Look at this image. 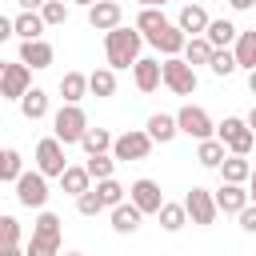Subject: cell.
<instances>
[{"mask_svg": "<svg viewBox=\"0 0 256 256\" xmlns=\"http://www.w3.org/2000/svg\"><path fill=\"white\" fill-rule=\"evenodd\" d=\"M140 48H144V36H140L136 28L116 24V28L104 32V56H108V68H112V72L132 68V60L140 56Z\"/></svg>", "mask_w": 256, "mask_h": 256, "instance_id": "6da1fadb", "label": "cell"}, {"mask_svg": "<svg viewBox=\"0 0 256 256\" xmlns=\"http://www.w3.org/2000/svg\"><path fill=\"white\" fill-rule=\"evenodd\" d=\"M60 216L40 208L36 224H32V240L24 244V256H60Z\"/></svg>", "mask_w": 256, "mask_h": 256, "instance_id": "7a4b0ae2", "label": "cell"}, {"mask_svg": "<svg viewBox=\"0 0 256 256\" xmlns=\"http://www.w3.org/2000/svg\"><path fill=\"white\" fill-rule=\"evenodd\" d=\"M212 136L224 144V152H232V156H248L252 152V128L244 124V116H224L220 124H212Z\"/></svg>", "mask_w": 256, "mask_h": 256, "instance_id": "3957f363", "label": "cell"}, {"mask_svg": "<svg viewBox=\"0 0 256 256\" xmlns=\"http://www.w3.org/2000/svg\"><path fill=\"white\" fill-rule=\"evenodd\" d=\"M160 84L172 88L176 96H192L196 92V68L184 64L180 56H164L160 60Z\"/></svg>", "mask_w": 256, "mask_h": 256, "instance_id": "277c9868", "label": "cell"}, {"mask_svg": "<svg viewBox=\"0 0 256 256\" xmlns=\"http://www.w3.org/2000/svg\"><path fill=\"white\" fill-rule=\"evenodd\" d=\"M84 128H88V116H84L80 104H60V108H56V116H52V136H56L64 148L76 144Z\"/></svg>", "mask_w": 256, "mask_h": 256, "instance_id": "5b68a950", "label": "cell"}, {"mask_svg": "<svg viewBox=\"0 0 256 256\" xmlns=\"http://www.w3.org/2000/svg\"><path fill=\"white\" fill-rule=\"evenodd\" d=\"M112 160L120 164V160H144L148 152H152V140H148V132L144 128H128V132H120V136H112Z\"/></svg>", "mask_w": 256, "mask_h": 256, "instance_id": "8992f818", "label": "cell"}, {"mask_svg": "<svg viewBox=\"0 0 256 256\" xmlns=\"http://www.w3.org/2000/svg\"><path fill=\"white\" fill-rule=\"evenodd\" d=\"M12 184H16V200H20L24 208H36V212H40V208L48 204V196H52V192H48V176H40L36 168H32V172H20Z\"/></svg>", "mask_w": 256, "mask_h": 256, "instance_id": "52a82bcc", "label": "cell"}, {"mask_svg": "<svg viewBox=\"0 0 256 256\" xmlns=\"http://www.w3.org/2000/svg\"><path fill=\"white\" fill-rule=\"evenodd\" d=\"M184 204V216L192 220V224H200V228H208V224H216V204H212V192L208 188H200V184H192L188 188V196L180 200Z\"/></svg>", "mask_w": 256, "mask_h": 256, "instance_id": "ba28073f", "label": "cell"}, {"mask_svg": "<svg viewBox=\"0 0 256 256\" xmlns=\"http://www.w3.org/2000/svg\"><path fill=\"white\" fill-rule=\"evenodd\" d=\"M124 192H128V204H136V212H140V216H156V208L164 204L160 184H156V180H148V176L132 180V188H124Z\"/></svg>", "mask_w": 256, "mask_h": 256, "instance_id": "9c48e42d", "label": "cell"}, {"mask_svg": "<svg viewBox=\"0 0 256 256\" xmlns=\"http://www.w3.org/2000/svg\"><path fill=\"white\" fill-rule=\"evenodd\" d=\"M176 132H184V136H192V140H208V136H212V116H208L200 104H184V108L176 112Z\"/></svg>", "mask_w": 256, "mask_h": 256, "instance_id": "30bf717a", "label": "cell"}, {"mask_svg": "<svg viewBox=\"0 0 256 256\" xmlns=\"http://www.w3.org/2000/svg\"><path fill=\"white\" fill-rule=\"evenodd\" d=\"M64 144L56 140V136H44L40 144H36V172L40 176H60L64 172Z\"/></svg>", "mask_w": 256, "mask_h": 256, "instance_id": "8fae6325", "label": "cell"}, {"mask_svg": "<svg viewBox=\"0 0 256 256\" xmlns=\"http://www.w3.org/2000/svg\"><path fill=\"white\" fill-rule=\"evenodd\" d=\"M28 88H32V68H24L20 60H16V64H4V76H0V96H4V100H20Z\"/></svg>", "mask_w": 256, "mask_h": 256, "instance_id": "7c38bea8", "label": "cell"}, {"mask_svg": "<svg viewBox=\"0 0 256 256\" xmlns=\"http://www.w3.org/2000/svg\"><path fill=\"white\" fill-rule=\"evenodd\" d=\"M212 204H216V212L232 216V212H240L244 204H252V192H248L244 184H224V180H220V188L212 192Z\"/></svg>", "mask_w": 256, "mask_h": 256, "instance_id": "4fadbf2b", "label": "cell"}, {"mask_svg": "<svg viewBox=\"0 0 256 256\" xmlns=\"http://www.w3.org/2000/svg\"><path fill=\"white\" fill-rule=\"evenodd\" d=\"M120 16H124V8H120L116 0H96V4H88V24H92L96 32L116 28V24H120Z\"/></svg>", "mask_w": 256, "mask_h": 256, "instance_id": "5bb4252c", "label": "cell"}, {"mask_svg": "<svg viewBox=\"0 0 256 256\" xmlns=\"http://www.w3.org/2000/svg\"><path fill=\"white\" fill-rule=\"evenodd\" d=\"M132 84H136L140 92H156V88H160V60L136 56V60H132Z\"/></svg>", "mask_w": 256, "mask_h": 256, "instance_id": "9a60e30c", "label": "cell"}, {"mask_svg": "<svg viewBox=\"0 0 256 256\" xmlns=\"http://www.w3.org/2000/svg\"><path fill=\"white\" fill-rule=\"evenodd\" d=\"M52 60H56V52L48 40H20V64L24 68H48Z\"/></svg>", "mask_w": 256, "mask_h": 256, "instance_id": "2e32d148", "label": "cell"}, {"mask_svg": "<svg viewBox=\"0 0 256 256\" xmlns=\"http://www.w3.org/2000/svg\"><path fill=\"white\" fill-rule=\"evenodd\" d=\"M232 60H236V68H256V28H248V32H236V40H232Z\"/></svg>", "mask_w": 256, "mask_h": 256, "instance_id": "e0dca14e", "label": "cell"}, {"mask_svg": "<svg viewBox=\"0 0 256 256\" xmlns=\"http://www.w3.org/2000/svg\"><path fill=\"white\" fill-rule=\"evenodd\" d=\"M144 132H148L152 144H168V140L180 136V132H176V116H168V112H152L148 124H144Z\"/></svg>", "mask_w": 256, "mask_h": 256, "instance_id": "ac0fdd59", "label": "cell"}, {"mask_svg": "<svg viewBox=\"0 0 256 256\" xmlns=\"http://www.w3.org/2000/svg\"><path fill=\"white\" fill-rule=\"evenodd\" d=\"M216 168H220V180H224V184H248V176H252L248 156H232V152H224V160H220Z\"/></svg>", "mask_w": 256, "mask_h": 256, "instance_id": "d6986e66", "label": "cell"}, {"mask_svg": "<svg viewBox=\"0 0 256 256\" xmlns=\"http://www.w3.org/2000/svg\"><path fill=\"white\" fill-rule=\"evenodd\" d=\"M112 212V232H120V236H132L136 228H140V212H136V204H128V200H120V204H112L108 208Z\"/></svg>", "mask_w": 256, "mask_h": 256, "instance_id": "ffe728a7", "label": "cell"}, {"mask_svg": "<svg viewBox=\"0 0 256 256\" xmlns=\"http://www.w3.org/2000/svg\"><path fill=\"white\" fill-rule=\"evenodd\" d=\"M176 28H180L184 36H200V32L208 28V12H204L200 4H184V8L176 12Z\"/></svg>", "mask_w": 256, "mask_h": 256, "instance_id": "44dd1931", "label": "cell"}, {"mask_svg": "<svg viewBox=\"0 0 256 256\" xmlns=\"http://www.w3.org/2000/svg\"><path fill=\"white\" fill-rule=\"evenodd\" d=\"M184 40H188V36H184V32H180L176 24H164V28H160V32H156V36H152L148 44H152V48H156L160 56H180Z\"/></svg>", "mask_w": 256, "mask_h": 256, "instance_id": "7402d4cb", "label": "cell"}, {"mask_svg": "<svg viewBox=\"0 0 256 256\" xmlns=\"http://www.w3.org/2000/svg\"><path fill=\"white\" fill-rule=\"evenodd\" d=\"M16 104H20V116H24V120H32V124L48 116V92H44V88H28Z\"/></svg>", "mask_w": 256, "mask_h": 256, "instance_id": "603a6c76", "label": "cell"}, {"mask_svg": "<svg viewBox=\"0 0 256 256\" xmlns=\"http://www.w3.org/2000/svg\"><path fill=\"white\" fill-rule=\"evenodd\" d=\"M236 32H240V28H236L232 20H208V28H204L200 36H204L212 48H228V44L236 40Z\"/></svg>", "mask_w": 256, "mask_h": 256, "instance_id": "cb8c5ba5", "label": "cell"}, {"mask_svg": "<svg viewBox=\"0 0 256 256\" xmlns=\"http://www.w3.org/2000/svg\"><path fill=\"white\" fill-rule=\"evenodd\" d=\"M60 96H64V104H80L88 96V76L84 72H64L60 76Z\"/></svg>", "mask_w": 256, "mask_h": 256, "instance_id": "d4e9b609", "label": "cell"}, {"mask_svg": "<svg viewBox=\"0 0 256 256\" xmlns=\"http://www.w3.org/2000/svg\"><path fill=\"white\" fill-rule=\"evenodd\" d=\"M56 180H60V188H64L68 196H80L84 188H92V180H88L84 164H64V172H60Z\"/></svg>", "mask_w": 256, "mask_h": 256, "instance_id": "484cf974", "label": "cell"}, {"mask_svg": "<svg viewBox=\"0 0 256 256\" xmlns=\"http://www.w3.org/2000/svg\"><path fill=\"white\" fill-rule=\"evenodd\" d=\"M40 32H44L40 12H20V16L12 20V36H20V40H40Z\"/></svg>", "mask_w": 256, "mask_h": 256, "instance_id": "4316f807", "label": "cell"}, {"mask_svg": "<svg viewBox=\"0 0 256 256\" xmlns=\"http://www.w3.org/2000/svg\"><path fill=\"white\" fill-rule=\"evenodd\" d=\"M164 24H168L164 8H140V16H136V32H140L144 40H152V36H156Z\"/></svg>", "mask_w": 256, "mask_h": 256, "instance_id": "83f0119b", "label": "cell"}, {"mask_svg": "<svg viewBox=\"0 0 256 256\" xmlns=\"http://www.w3.org/2000/svg\"><path fill=\"white\" fill-rule=\"evenodd\" d=\"M208 56H212V44H208L204 36H188L184 48H180V60L192 64V68H196V64H208Z\"/></svg>", "mask_w": 256, "mask_h": 256, "instance_id": "f1b7e54d", "label": "cell"}, {"mask_svg": "<svg viewBox=\"0 0 256 256\" xmlns=\"http://www.w3.org/2000/svg\"><path fill=\"white\" fill-rule=\"evenodd\" d=\"M88 92H92L96 100H108V96L116 92V72H112V68H96V72H88Z\"/></svg>", "mask_w": 256, "mask_h": 256, "instance_id": "f546056e", "label": "cell"}, {"mask_svg": "<svg viewBox=\"0 0 256 256\" xmlns=\"http://www.w3.org/2000/svg\"><path fill=\"white\" fill-rule=\"evenodd\" d=\"M76 144H80L88 156H92V152H108V148H112V132H108V128H84Z\"/></svg>", "mask_w": 256, "mask_h": 256, "instance_id": "4dcf8cb0", "label": "cell"}, {"mask_svg": "<svg viewBox=\"0 0 256 256\" xmlns=\"http://www.w3.org/2000/svg\"><path fill=\"white\" fill-rule=\"evenodd\" d=\"M84 172H88V180H108V176H116V160H112V152H92L88 164H84Z\"/></svg>", "mask_w": 256, "mask_h": 256, "instance_id": "1f68e13d", "label": "cell"}, {"mask_svg": "<svg viewBox=\"0 0 256 256\" xmlns=\"http://www.w3.org/2000/svg\"><path fill=\"white\" fill-rule=\"evenodd\" d=\"M156 216H160V228H164V232H180V228L188 224L184 204H172V200H164V204L156 208Z\"/></svg>", "mask_w": 256, "mask_h": 256, "instance_id": "d6a6232c", "label": "cell"}, {"mask_svg": "<svg viewBox=\"0 0 256 256\" xmlns=\"http://www.w3.org/2000/svg\"><path fill=\"white\" fill-rule=\"evenodd\" d=\"M96 200H100V208H112V204H120L124 200V184L116 180V176H108V180H96Z\"/></svg>", "mask_w": 256, "mask_h": 256, "instance_id": "836d02e7", "label": "cell"}, {"mask_svg": "<svg viewBox=\"0 0 256 256\" xmlns=\"http://www.w3.org/2000/svg\"><path fill=\"white\" fill-rule=\"evenodd\" d=\"M24 172V156L16 148H0V184H12Z\"/></svg>", "mask_w": 256, "mask_h": 256, "instance_id": "e575fe53", "label": "cell"}, {"mask_svg": "<svg viewBox=\"0 0 256 256\" xmlns=\"http://www.w3.org/2000/svg\"><path fill=\"white\" fill-rule=\"evenodd\" d=\"M196 160H200L204 168H216V164L224 160V144H220L216 136H208V140H196Z\"/></svg>", "mask_w": 256, "mask_h": 256, "instance_id": "d590c367", "label": "cell"}, {"mask_svg": "<svg viewBox=\"0 0 256 256\" xmlns=\"http://www.w3.org/2000/svg\"><path fill=\"white\" fill-rule=\"evenodd\" d=\"M208 68H212V76H232V72H236V60H232V52H228V48H212Z\"/></svg>", "mask_w": 256, "mask_h": 256, "instance_id": "8d00e7d4", "label": "cell"}, {"mask_svg": "<svg viewBox=\"0 0 256 256\" xmlns=\"http://www.w3.org/2000/svg\"><path fill=\"white\" fill-rule=\"evenodd\" d=\"M36 12H40V20H44V28H48V24H64V20H68V4H64V0H44Z\"/></svg>", "mask_w": 256, "mask_h": 256, "instance_id": "74e56055", "label": "cell"}, {"mask_svg": "<svg viewBox=\"0 0 256 256\" xmlns=\"http://www.w3.org/2000/svg\"><path fill=\"white\" fill-rule=\"evenodd\" d=\"M20 244V220L16 216H0V248Z\"/></svg>", "mask_w": 256, "mask_h": 256, "instance_id": "f35d334b", "label": "cell"}, {"mask_svg": "<svg viewBox=\"0 0 256 256\" xmlns=\"http://www.w3.org/2000/svg\"><path fill=\"white\" fill-rule=\"evenodd\" d=\"M76 212H80V216H100V212H104V208H100V200H96V192H92V188H84V192H80V196H76Z\"/></svg>", "mask_w": 256, "mask_h": 256, "instance_id": "ab89813d", "label": "cell"}, {"mask_svg": "<svg viewBox=\"0 0 256 256\" xmlns=\"http://www.w3.org/2000/svg\"><path fill=\"white\" fill-rule=\"evenodd\" d=\"M236 216H240V228H244V232H256V208H252V204H244Z\"/></svg>", "mask_w": 256, "mask_h": 256, "instance_id": "60d3db41", "label": "cell"}, {"mask_svg": "<svg viewBox=\"0 0 256 256\" xmlns=\"http://www.w3.org/2000/svg\"><path fill=\"white\" fill-rule=\"evenodd\" d=\"M4 40H12V20H8V16H0V44H4Z\"/></svg>", "mask_w": 256, "mask_h": 256, "instance_id": "b9f144b4", "label": "cell"}, {"mask_svg": "<svg viewBox=\"0 0 256 256\" xmlns=\"http://www.w3.org/2000/svg\"><path fill=\"white\" fill-rule=\"evenodd\" d=\"M16 4H20V12H36L44 0H16Z\"/></svg>", "mask_w": 256, "mask_h": 256, "instance_id": "7bdbcfd3", "label": "cell"}, {"mask_svg": "<svg viewBox=\"0 0 256 256\" xmlns=\"http://www.w3.org/2000/svg\"><path fill=\"white\" fill-rule=\"evenodd\" d=\"M228 4H232V8H236V12H248V8H252V4H256V0H228Z\"/></svg>", "mask_w": 256, "mask_h": 256, "instance_id": "ee69618b", "label": "cell"}, {"mask_svg": "<svg viewBox=\"0 0 256 256\" xmlns=\"http://www.w3.org/2000/svg\"><path fill=\"white\" fill-rule=\"evenodd\" d=\"M0 256H24V248H20V244H12V248H0Z\"/></svg>", "mask_w": 256, "mask_h": 256, "instance_id": "f6af8a7d", "label": "cell"}, {"mask_svg": "<svg viewBox=\"0 0 256 256\" xmlns=\"http://www.w3.org/2000/svg\"><path fill=\"white\" fill-rule=\"evenodd\" d=\"M136 4H140V8H164L168 0H136Z\"/></svg>", "mask_w": 256, "mask_h": 256, "instance_id": "bcb514c9", "label": "cell"}, {"mask_svg": "<svg viewBox=\"0 0 256 256\" xmlns=\"http://www.w3.org/2000/svg\"><path fill=\"white\" fill-rule=\"evenodd\" d=\"M72 4H80V8H88V4H96V0H72Z\"/></svg>", "mask_w": 256, "mask_h": 256, "instance_id": "7dc6e473", "label": "cell"}, {"mask_svg": "<svg viewBox=\"0 0 256 256\" xmlns=\"http://www.w3.org/2000/svg\"><path fill=\"white\" fill-rule=\"evenodd\" d=\"M64 256H84V252H64Z\"/></svg>", "mask_w": 256, "mask_h": 256, "instance_id": "c3c4849f", "label": "cell"}, {"mask_svg": "<svg viewBox=\"0 0 256 256\" xmlns=\"http://www.w3.org/2000/svg\"><path fill=\"white\" fill-rule=\"evenodd\" d=\"M0 76H4V60H0Z\"/></svg>", "mask_w": 256, "mask_h": 256, "instance_id": "681fc988", "label": "cell"}, {"mask_svg": "<svg viewBox=\"0 0 256 256\" xmlns=\"http://www.w3.org/2000/svg\"><path fill=\"white\" fill-rule=\"evenodd\" d=\"M116 4H120V0H116Z\"/></svg>", "mask_w": 256, "mask_h": 256, "instance_id": "f907efd6", "label": "cell"}]
</instances>
